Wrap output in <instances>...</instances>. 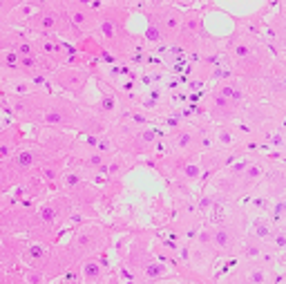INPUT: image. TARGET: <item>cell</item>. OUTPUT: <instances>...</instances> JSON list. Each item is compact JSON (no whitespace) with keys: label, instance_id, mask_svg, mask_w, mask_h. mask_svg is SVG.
I'll use <instances>...</instances> for the list:
<instances>
[{"label":"cell","instance_id":"1","mask_svg":"<svg viewBox=\"0 0 286 284\" xmlns=\"http://www.w3.org/2000/svg\"><path fill=\"white\" fill-rule=\"evenodd\" d=\"M219 47L226 72L246 81H264L275 61L261 38L248 36L239 29H232L228 36L219 38Z\"/></svg>","mask_w":286,"mask_h":284},{"label":"cell","instance_id":"2","mask_svg":"<svg viewBox=\"0 0 286 284\" xmlns=\"http://www.w3.org/2000/svg\"><path fill=\"white\" fill-rule=\"evenodd\" d=\"M208 224L212 230L217 259H237L251 224V213L246 210V206L241 201L228 204L217 217L208 219Z\"/></svg>","mask_w":286,"mask_h":284},{"label":"cell","instance_id":"3","mask_svg":"<svg viewBox=\"0 0 286 284\" xmlns=\"http://www.w3.org/2000/svg\"><path fill=\"white\" fill-rule=\"evenodd\" d=\"M119 148L123 150V154L132 159L139 157H154L156 152H161V130L156 125L148 128H130L125 125L123 134L119 137Z\"/></svg>","mask_w":286,"mask_h":284},{"label":"cell","instance_id":"4","mask_svg":"<svg viewBox=\"0 0 286 284\" xmlns=\"http://www.w3.org/2000/svg\"><path fill=\"white\" fill-rule=\"evenodd\" d=\"M143 11H146V20H152L159 27L161 36L166 41V49L172 47L181 27L183 9H179L177 5H168V2H150V5L143 7Z\"/></svg>","mask_w":286,"mask_h":284},{"label":"cell","instance_id":"5","mask_svg":"<svg viewBox=\"0 0 286 284\" xmlns=\"http://www.w3.org/2000/svg\"><path fill=\"white\" fill-rule=\"evenodd\" d=\"M154 230H143L139 228L134 233V239H132L130 248H127V269H130V275L134 280V284L139 282L141 273L148 264L156 257L152 253V239H154Z\"/></svg>","mask_w":286,"mask_h":284},{"label":"cell","instance_id":"6","mask_svg":"<svg viewBox=\"0 0 286 284\" xmlns=\"http://www.w3.org/2000/svg\"><path fill=\"white\" fill-rule=\"evenodd\" d=\"M232 273L251 284H277L275 266L266 262H257V259H235Z\"/></svg>","mask_w":286,"mask_h":284},{"label":"cell","instance_id":"7","mask_svg":"<svg viewBox=\"0 0 286 284\" xmlns=\"http://www.w3.org/2000/svg\"><path fill=\"white\" fill-rule=\"evenodd\" d=\"M261 41L266 43V47L271 49L273 56H282L286 47V16L275 11L273 16L266 18V25L261 31Z\"/></svg>","mask_w":286,"mask_h":284},{"label":"cell","instance_id":"8","mask_svg":"<svg viewBox=\"0 0 286 284\" xmlns=\"http://www.w3.org/2000/svg\"><path fill=\"white\" fill-rule=\"evenodd\" d=\"M221 284H251V282H246V280H241L239 275H235L230 271V273H226V277L221 280Z\"/></svg>","mask_w":286,"mask_h":284},{"label":"cell","instance_id":"9","mask_svg":"<svg viewBox=\"0 0 286 284\" xmlns=\"http://www.w3.org/2000/svg\"><path fill=\"white\" fill-rule=\"evenodd\" d=\"M275 58H282V61L286 63V47H284V51H282V56H275Z\"/></svg>","mask_w":286,"mask_h":284},{"label":"cell","instance_id":"10","mask_svg":"<svg viewBox=\"0 0 286 284\" xmlns=\"http://www.w3.org/2000/svg\"><path fill=\"white\" fill-rule=\"evenodd\" d=\"M277 284H286V277H282V280H277Z\"/></svg>","mask_w":286,"mask_h":284},{"label":"cell","instance_id":"11","mask_svg":"<svg viewBox=\"0 0 286 284\" xmlns=\"http://www.w3.org/2000/svg\"><path fill=\"white\" fill-rule=\"evenodd\" d=\"M284 219H286V213H284Z\"/></svg>","mask_w":286,"mask_h":284},{"label":"cell","instance_id":"12","mask_svg":"<svg viewBox=\"0 0 286 284\" xmlns=\"http://www.w3.org/2000/svg\"><path fill=\"white\" fill-rule=\"evenodd\" d=\"M284 163H286V159H284Z\"/></svg>","mask_w":286,"mask_h":284}]
</instances>
